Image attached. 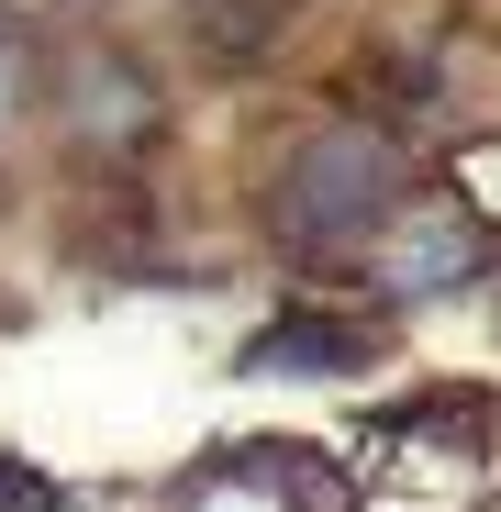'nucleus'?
I'll list each match as a JSON object with an SVG mask.
<instances>
[{"mask_svg":"<svg viewBox=\"0 0 501 512\" xmlns=\"http://www.w3.org/2000/svg\"><path fill=\"white\" fill-rule=\"evenodd\" d=\"M390 212V145L379 134H312L279 179V234L290 245H357Z\"/></svg>","mask_w":501,"mask_h":512,"instance_id":"1","label":"nucleus"},{"mask_svg":"<svg viewBox=\"0 0 501 512\" xmlns=\"http://www.w3.org/2000/svg\"><path fill=\"white\" fill-rule=\"evenodd\" d=\"M479 268V234L457 212H424V223H390V290H446Z\"/></svg>","mask_w":501,"mask_h":512,"instance_id":"2","label":"nucleus"},{"mask_svg":"<svg viewBox=\"0 0 501 512\" xmlns=\"http://www.w3.org/2000/svg\"><path fill=\"white\" fill-rule=\"evenodd\" d=\"M368 346L357 334H334V323H279V334H257V368H357Z\"/></svg>","mask_w":501,"mask_h":512,"instance_id":"3","label":"nucleus"}]
</instances>
